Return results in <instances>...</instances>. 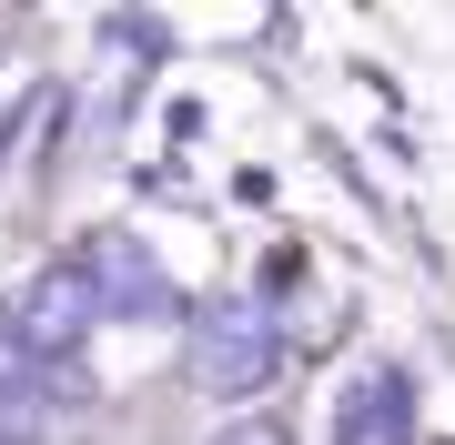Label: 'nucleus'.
Returning a JSON list of instances; mask_svg holds the SVG:
<instances>
[{"label": "nucleus", "mask_w": 455, "mask_h": 445, "mask_svg": "<svg viewBox=\"0 0 455 445\" xmlns=\"http://www.w3.org/2000/svg\"><path fill=\"white\" fill-rule=\"evenodd\" d=\"M101 283H92V264L82 253H61V264H41V274H20V294L0 304V354H20V364H71L92 345V324H101Z\"/></svg>", "instance_id": "nucleus-1"}, {"label": "nucleus", "mask_w": 455, "mask_h": 445, "mask_svg": "<svg viewBox=\"0 0 455 445\" xmlns=\"http://www.w3.org/2000/svg\"><path fill=\"white\" fill-rule=\"evenodd\" d=\"M212 445H293L274 415H233V425H212Z\"/></svg>", "instance_id": "nucleus-6"}, {"label": "nucleus", "mask_w": 455, "mask_h": 445, "mask_svg": "<svg viewBox=\"0 0 455 445\" xmlns=\"http://www.w3.org/2000/svg\"><path fill=\"white\" fill-rule=\"evenodd\" d=\"M182 354H193V385H203V395H263L274 364H283V334H274L263 304H203Z\"/></svg>", "instance_id": "nucleus-2"}, {"label": "nucleus", "mask_w": 455, "mask_h": 445, "mask_svg": "<svg viewBox=\"0 0 455 445\" xmlns=\"http://www.w3.org/2000/svg\"><path fill=\"white\" fill-rule=\"evenodd\" d=\"M51 425H61V395H51L41 364L0 354V445H51Z\"/></svg>", "instance_id": "nucleus-5"}, {"label": "nucleus", "mask_w": 455, "mask_h": 445, "mask_svg": "<svg viewBox=\"0 0 455 445\" xmlns=\"http://www.w3.org/2000/svg\"><path fill=\"white\" fill-rule=\"evenodd\" d=\"M334 445H415V385L405 364H364L355 395L334 405Z\"/></svg>", "instance_id": "nucleus-3"}, {"label": "nucleus", "mask_w": 455, "mask_h": 445, "mask_svg": "<svg viewBox=\"0 0 455 445\" xmlns=\"http://www.w3.org/2000/svg\"><path fill=\"white\" fill-rule=\"evenodd\" d=\"M82 264H92V283H101V304H122V314H163V304H172L163 264H152L132 233H92V243H82Z\"/></svg>", "instance_id": "nucleus-4"}, {"label": "nucleus", "mask_w": 455, "mask_h": 445, "mask_svg": "<svg viewBox=\"0 0 455 445\" xmlns=\"http://www.w3.org/2000/svg\"><path fill=\"white\" fill-rule=\"evenodd\" d=\"M0 132H11V112H0Z\"/></svg>", "instance_id": "nucleus-7"}]
</instances>
